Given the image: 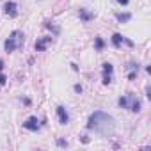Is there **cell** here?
<instances>
[{"mask_svg":"<svg viewBox=\"0 0 151 151\" xmlns=\"http://www.w3.org/2000/svg\"><path fill=\"white\" fill-rule=\"evenodd\" d=\"M78 16H80L82 22H91L93 20V13H89L87 9H80L78 11Z\"/></svg>","mask_w":151,"mask_h":151,"instance_id":"obj_10","label":"cell"},{"mask_svg":"<svg viewBox=\"0 0 151 151\" xmlns=\"http://www.w3.org/2000/svg\"><path fill=\"white\" fill-rule=\"evenodd\" d=\"M94 46H96V50H98V52H101V50H103V46H105V41L98 36V37L94 39Z\"/></svg>","mask_w":151,"mask_h":151,"instance_id":"obj_13","label":"cell"},{"mask_svg":"<svg viewBox=\"0 0 151 151\" xmlns=\"http://www.w3.org/2000/svg\"><path fill=\"white\" fill-rule=\"evenodd\" d=\"M50 43H52V37H39L36 41V52H45Z\"/></svg>","mask_w":151,"mask_h":151,"instance_id":"obj_8","label":"cell"},{"mask_svg":"<svg viewBox=\"0 0 151 151\" xmlns=\"http://www.w3.org/2000/svg\"><path fill=\"white\" fill-rule=\"evenodd\" d=\"M123 43H126L128 46H133V41H130V39H126L124 36H121V34H117V32H116V34L112 36V45H114L116 48H121V45H123Z\"/></svg>","mask_w":151,"mask_h":151,"instance_id":"obj_6","label":"cell"},{"mask_svg":"<svg viewBox=\"0 0 151 151\" xmlns=\"http://www.w3.org/2000/svg\"><path fill=\"white\" fill-rule=\"evenodd\" d=\"M2 69H4V60L0 59V71H2Z\"/></svg>","mask_w":151,"mask_h":151,"instance_id":"obj_19","label":"cell"},{"mask_svg":"<svg viewBox=\"0 0 151 151\" xmlns=\"http://www.w3.org/2000/svg\"><path fill=\"white\" fill-rule=\"evenodd\" d=\"M87 130H94L96 133L103 135V137H109L114 133L116 130V121L112 116L105 114L103 110H96L89 116V121H87Z\"/></svg>","mask_w":151,"mask_h":151,"instance_id":"obj_1","label":"cell"},{"mask_svg":"<svg viewBox=\"0 0 151 151\" xmlns=\"http://www.w3.org/2000/svg\"><path fill=\"white\" fill-rule=\"evenodd\" d=\"M116 2H117V4H121V6H128L130 0H116Z\"/></svg>","mask_w":151,"mask_h":151,"instance_id":"obj_18","label":"cell"},{"mask_svg":"<svg viewBox=\"0 0 151 151\" xmlns=\"http://www.w3.org/2000/svg\"><path fill=\"white\" fill-rule=\"evenodd\" d=\"M57 116H59V123L60 124H68L69 123V116H68V112H66V109L62 105L57 107Z\"/></svg>","mask_w":151,"mask_h":151,"instance_id":"obj_9","label":"cell"},{"mask_svg":"<svg viewBox=\"0 0 151 151\" xmlns=\"http://www.w3.org/2000/svg\"><path fill=\"white\" fill-rule=\"evenodd\" d=\"M116 20L121 22V23H126V22L132 20V14H130V13H124V14H123V13H117V14H116Z\"/></svg>","mask_w":151,"mask_h":151,"instance_id":"obj_11","label":"cell"},{"mask_svg":"<svg viewBox=\"0 0 151 151\" xmlns=\"http://www.w3.org/2000/svg\"><path fill=\"white\" fill-rule=\"evenodd\" d=\"M128 68H130V75H128V78H130V80H133V78L137 77V71H139V66L132 62V64H128Z\"/></svg>","mask_w":151,"mask_h":151,"instance_id":"obj_12","label":"cell"},{"mask_svg":"<svg viewBox=\"0 0 151 151\" xmlns=\"http://www.w3.org/2000/svg\"><path fill=\"white\" fill-rule=\"evenodd\" d=\"M57 144H59L60 147H68V142H66V140H62V139H59V140H57Z\"/></svg>","mask_w":151,"mask_h":151,"instance_id":"obj_16","label":"cell"},{"mask_svg":"<svg viewBox=\"0 0 151 151\" xmlns=\"http://www.w3.org/2000/svg\"><path fill=\"white\" fill-rule=\"evenodd\" d=\"M112 77H114V66L110 62H105L103 64V84L109 86L112 82Z\"/></svg>","mask_w":151,"mask_h":151,"instance_id":"obj_4","label":"cell"},{"mask_svg":"<svg viewBox=\"0 0 151 151\" xmlns=\"http://www.w3.org/2000/svg\"><path fill=\"white\" fill-rule=\"evenodd\" d=\"M4 13L7 14V16H11V18H16L18 16V6H16V2H6V6H4Z\"/></svg>","mask_w":151,"mask_h":151,"instance_id":"obj_7","label":"cell"},{"mask_svg":"<svg viewBox=\"0 0 151 151\" xmlns=\"http://www.w3.org/2000/svg\"><path fill=\"white\" fill-rule=\"evenodd\" d=\"M82 91H84V87H82L80 84H77V86H75V93H78V94H80Z\"/></svg>","mask_w":151,"mask_h":151,"instance_id":"obj_17","label":"cell"},{"mask_svg":"<svg viewBox=\"0 0 151 151\" xmlns=\"http://www.w3.org/2000/svg\"><path fill=\"white\" fill-rule=\"evenodd\" d=\"M45 27H46V29H50V30H53V34H59V27L52 25L50 22H46V23H45Z\"/></svg>","mask_w":151,"mask_h":151,"instance_id":"obj_14","label":"cell"},{"mask_svg":"<svg viewBox=\"0 0 151 151\" xmlns=\"http://www.w3.org/2000/svg\"><path fill=\"white\" fill-rule=\"evenodd\" d=\"M117 103H119L121 109H126V110H130V112H139V110H140V101H139V98L133 96V94H124V96H121Z\"/></svg>","mask_w":151,"mask_h":151,"instance_id":"obj_3","label":"cell"},{"mask_svg":"<svg viewBox=\"0 0 151 151\" xmlns=\"http://www.w3.org/2000/svg\"><path fill=\"white\" fill-rule=\"evenodd\" d=\"M23 32H20V30H13L11 32V36L6 39V43H4V48H6V52L7 53H11V52H14L16 48H20L22 45H23Z\"/></svg>","mask_w":151,"mask_h":151,"instance_id":"obj_2","label":"cell"},{"mask_svg":"<svg viewBox=\"0 0 151 151\" xmlns=\"http://www.w3.org/2000/svg\"><path fill=\"white\" fill-rule=\"evenodd\" d=\"M6 82H7V77H6L2 71H0V86H6Z\"/></svg>","mask_w":151,"mask_h":151,"instance_id":"obj_15","label":"cell"},{"mask_svg":"<svg viewBox=\"0 0 151 151\" xmlns=\"http://www.w3.org/2000/svg\"><path fill=\"white\" fill-rule=\"evenodd\" d=\"M23 128L25 130H30V132H37L39 128H41V124H39V119L37 117H29L27 121H23Z\"/></svg>","mask_w":151,"mask_h":151,"instance_id":"obj_5","label":"cell"}]
</instances>
